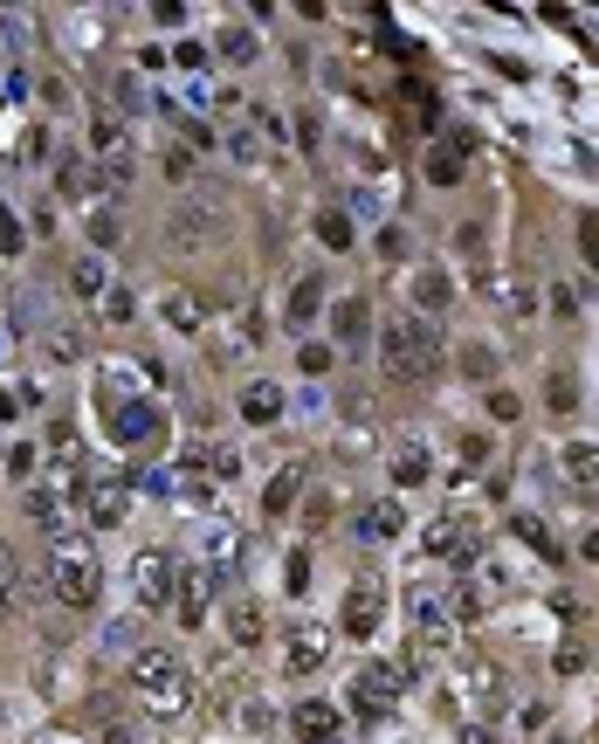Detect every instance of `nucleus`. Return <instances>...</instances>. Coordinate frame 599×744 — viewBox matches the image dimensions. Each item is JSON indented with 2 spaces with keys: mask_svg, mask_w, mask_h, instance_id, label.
Returning <instances> with one entry per match:
<instances>
[{
  "mask_svg": "<svg viewBox=\"0 0 599 744\" xmlns=\"http://www.w3.org/2000/svg\"><path fill=\"white\" fill-rule=\"evenodd\" d=\"M434 324L420 317V310H393L386 324H379V366H386V379H400V386H414V379H427L434 372Z\"/></svg>",
  "mask_w": 599,
  "mask_h": 744,
  "instance_id": "f257e3e1",
  "label": "nucleus"
},
{
  "mask_svg": "<svg viewBox=\"0 0 599 744\" xmlns=\"http://www.w3.org/2000/svg\"><path fill=\"white\" fill-rule=\"evenodd\" d=\"M131 696H138L152 717H180L186 703H193L186 662L173 648H138V655H131Z\"/></svg>",
  "mask_w": 599,
  "mask_h": 744,
  "instance_id": "f03ea898",
  "label": "nucleus"
},
{
  "mask_svg": "<svg viewBox=\"0 0 599 744\" xmlns=\"http://www.w3.org/2000/svg\"><path fill=\"white\" fill-rule=\"evenodd\" d=\"M97 558H90V538H76V531H56L49 538V593H56L62 607H90L97 600Z\"/></svg>",
  "mask_w": 599,
  "mask_h": 744,
  "instance_id": "7ed1b4c3",
  "label": "nucleus"
},
{
  "mask_svg": "<svg viewBox=\"0 0 599 744\" xmlns=\"http://www.w3.org/2000/svg\"><path fill=\"white\" fill-rule=\"evenodd\" d=\"M90 152L104 159L111 180H131V166H138V159H131V131H124V118H118V111H104V104H97V118H90Z\"/></svg>",
  "mask_w": 599,
  "mask_h": 744,
  "instance_id": "20e7f679",
  "label": "nucleus"
},
{
  "mask_svg": "<svg viewBox=\"0 0 599 744\" xmlns=\"http://www.w3.org/2000/svg\"><path fill=\"white\" fill-rule=\"evenodd\" d=\"M83 517L97 524V531H111L131 517V483L124 476H97V483H83Z\"/></svg>",
  "mask_w": 599,
  "mask_h": 744,
  "instance_id": "39448f33",
  "label": "nucleus"
},
{
  "mask_svg": "<svg viewBox=\"0 0 599 744\" xmlns=\"http://www.w3.org/2000/svg\"><path fill=\"white\" fill-rule=\"evenodd\" d=\"M393 696H400V669H393V662H372V669H359V682H352V710H359V717L393 710Z\"/></svg>",
  "mask_w": 599,
  "mask_h": 744,
  "instance_id": "423d86ee",
  "label": "nucleus"
},
{
  "mask_svg": "<svg viewBox=\"0 0 599 744\" xmlns=\"http://www.w3.org/2000/svg\"><path fill=\"white\" fill-rule=\"evenodd\" d=\"M379 614H386V593H379L372 579H352V593H345V634H352V641H372V634H379Z\"/></svg>",
  "mask_w": 599,
  "mask_h": 744,
  "instance_id": "0eeeda50",
  "label": "nucleus"
},
{
  "mask_svg": "<svg viewBox=\"0 0 599 744\" xmlns=\"http://www.w3.org/2000/svg\"><path fill=\"white\" fill-rule=\"evenodd\" d=\"M131 579H138V607H166L173 600V558L166 552H138Z\"/></svg>",
  "mask_w": 599,
  "mask_h": 744,
  "instance_id": "6e6552de",
  "label": "nucleus"
},
{
  "mask_svg": "<svg viewBox=\"0 0 599 744\" xmlns=\"http://www.w3.org/2000/svg\"><path fill=\"white\" fill-rule=\"evenodd\" d=\"M235 407H241L248 428H276V421H283V386H276V379H248Z\"/></svg>",
  "mask_w": 599,
  "mask_h": 744,
  "instance_id": "1a4fd4ad",
  "label": "nucleus"
},
{
  "mask_svg": "<svg viewBox=\"0 0 599 744\" xmlns=\"http://www.w3.org/2000/svg\"><path fill=\"white\" fill-rule=\"evenodd\" d=\"M407 297H414V310H420V317H427V310L441 317V310L455 304V283H448V269H434V262H420L414 276H407Z\"/></svg>",
  "mask_w": 599,
  "mask_h": 744,
  "instance_id": "9d476101",
  "label": "nucleus"
},
{
  "mask_svg": "<svg viewBox=\"0 0 599 744\" xmlns=\"http://www.w3.org/2000/svg\"><path fill=\"white\" fill-rule=\"evenodd\" d=\"M166 235H173V248H180V255H193V248H207V242H214V214L186 200V207H173V221H166Z\"/></svg>",
  "mask_w": 599,
  "mask_h": 744,
  "instance_id": "9b49d317",
  "label": "nucleus"
},
{
  "mask_svg": "<svg viewBox=\"0 0 599 744\" xmlns=\"http://www.w3.org/2000/svg\"><path fill=\"white\" fill-rule=\"evenodd\" d=\"M469 145H476L469 131H455L448 145H427V180H434V186H455V180H462V159H469Z\"/></svg>",
  "mask_w": 599,
  "mask_h": 744,
  "instance_id": "f8f14e48",
  "label": "nucleus"
},
{
  "mask_svg": "<svg viewBox=\"0 0 599 744\" xmlns=\"http://www.w3.org/2000/svg\"><path fill=\"white\" fill-rule=\"evenodd\" d=\"M290 724H297L303 738H338V703H324V696H303L297 710H290Z\"/></svg>",
  "mask_w": 599,
  "mask_h": 744,
  "instance_id": "ddd939ff",
  "label": "nucleus"
},
{
  "mask_svg": "<svg viewBox=\"0 0 599 744\" xmlns=\"http://www.w3.org/2000/svg\"><path fill=\"white\" fill-rule=\"evenodd\" d=\"M414 627H420V641H455V620H448V607L434 600V586L414 593Z\"/></svg>",
  "mask_w": 599,
  "mask_h": 744,
  "instance_id": "4468645a",
  "label": "nucleus"
},
{
  "mask_svg": "<svg viewBox=\"0 0 599 744\" xmlns=\"http://www.w3.org/2000/svg\"><path fill=\"white\" fill-rule=\"evenodd\" d=\"M159 317H166L173 331H207V304H200L193 290H166V297H159Z\"/></svg>",
  "mask_w": 599,
  "mask_h": 744,
  "instance_id": "2eb2a0df",
  "label": "nucleus"
},
{
  "mask_svg": "<svg viewBox=\"0 0 599 744\" xmlns=\"http://www.w3.org/2000/svg\"><path fill=\"white\" fill-rule=\"evenodd\" d=\"M297 496H303V462H283V476L262 490V517H290Z\"/></svg>",
  "mask_w": 599,
  "mask_h": 744,
  "instance_id": "dca6fc26",
  "label": "nucleus"
},
{
  "mask_svg": "<svg viewBox=\"0 0 599 744\" xmlns=\"http://www.w3.org/2000/svg\"><path fill=\"white\" fill-rule=\"evenodd\" d=\"M324 655H331V641H324V634H297V641H290V655H283V669H290V676H317V669H324Z\"/></svg>",
  "mask_w": 599,
  "mask_h": 744,
  "instance_id": "f3484780",
  "label": "nucleus"
},
{
  "mask_svg": "<svg viewBox=\"0 0 599 744\" xmlns=\"http://www.w3.org/2000/svg\"><path fill=\"white\" fill-rule=\"evenodd\" d=\"M331 324H338L345 345H365V331H372V304H365V297H338V317H331Z\"/></svg>",
  "mask_w": 599,
  "mask_h": 744,
  "instance_id": "a211bd4d",
  "label": "nucleus"
},
{
  "mask_svg": "<svg viewBox=\"0 0 599 744\" xmlns=\"http://www.w3.org/2000/svg\"><path fill=\"white\" fill-rule=\"evenodd\" d=\"M42 345H49V359H56V366H76V359H83V331H76V324H42Z\"/></svg>",
  "mask_w": 599,
  "mask_h": 744,
  "instance_id": "6ab92c4d",
  "label": "nucleus"
},
{
  "mask_svg": "<svg viewBox=\"0 0 599 744\" xmlns=\"http://www.w3.org/2000/svg\"><path fill=\"white\" fill-rule=\"evenodd\" d=\"M207 579H214V572H180V620L186 627L207 620Z\"/></svg>",
  "mask_w": 599,
  "mask_h": 744,
  "instance_id": "aec40b11",
  "label": "nucleus"
},
{
  "mask_svg": "<svg viewBox=\"0 0 599 744\" xmlns=\"http://www.w3.org/2000/svg\"><path fill=\"white\" fill-rule=\"evenodd\" d=\"M317 242L331 248V255H345L352 248V214L345 207H317Z\"/></svg>",
  "mask_w": 599,
  "mask_h": 744,
  "instance_id": "412c9836",
  "label": "nucleus"
},
{
  "mask_svg": "<svg viewBox=\"0 0 599 744\" xmlns=\"http://www.w3.org/2000/svg\"><path fill=\"white\" fill-rule=\"evenodd\" d=\"M565 476H572L579 490H593L599 483V441H572V448H565Z\"/></svg>",
  "mask_w": 599,
  "mask_h": 744,
  "instance_id": "4be33fe9",
  "label": "nucleus"
},
{
  "mask_svg": "<svg viewBox=\"0 0 599 744\" xmlns=\"http://www.w3.org/2000/svg\"><path fill=\"white\" fill-rule=\"evenodd\" d=\"M69 283H76V297H90V304H97V297L111 290V269H104V255H83V262L69 269Z\"/></svg>",
  "mask_w": 599,
  "mask_h": 744,
  "instance_id": "5701e85b",
  "label": "nucleus"
},
{
  "mask_svg": "<svg viewBox=\"0 0 599 744\" xmlns=\"http://www.w3.org/2000/svg\"><path fill=\"white\" fill-rule=\"evenodd\" d=\"M393 483H400V490L427 483V448H420V441H400V455H393Z\"/></svg>",
  "mask_w": 599,
  "mask_h": 744,
  "instance_id": "b1692460",
  "label": "nucleus"
},
{
  "mask_svg": "<svg viewBox=\"0 0 599 744\" xmlns=\"http://www.w3.org/2000/svg\"><path fill=\"white\" fill-rule=\"evenodd\" d=\"M359 531L365 538H400V503H372L359 517Z\"/></svg>",
  "mask_w": 599,
  "mask_h": 744,
  "instance_id": "393cba45",
  "label": "nucleus"
},
{
  "mask_svg": "<svg viewBox=\"0 0 599 744\" xmlns=\"http://www.w3.org/2000/svg\"><path fill=\"white\" fill-rule=\"evenodd\" d=\"M317 297H324V283H317V276H303L297 283V297H290V310H283V317H290V324H310V317H317Z\"/></svg>",
  "mask_w": 599,
  "mask_h": 744,
  "instance_id": "a878e982",
  "label": "nucleus"
},
{
  "mask_svg": "<svg viewBox=\"0 0 599 744\" xmlns=\"http://www.w3.org/2000/svg\"><path fill=\"white\" fill-rule=\"evenodd\" d=\"M228 634H235L241 648H255V641H262V614H255V600H235V614H228Z\"/></svg>",
  "mask_w": 599,
  "mask_h": 744,
  "instance_id": "bb28decb",
  "label": "nucleus"
},
{
  "mask_svg": "<svg viewBox=\"0 0 599 744\" xmlns=\"http://www.w3.org/2000/svg\"><path fill=\"white\" fill-rule=\"evenodd\" d=\"M49 455H56V469H76L83 448H76V428H69V421H49Z\"/></svg>",
  "mask_w": 599,
  "mask_h": 744,
  "instance_id": "cd10ccee",
  "label": "nucleus"
},
{
  "mask_svg": "<svg viewBox=\"0 0 599 744\" xmlns=\"http://www.w3.org/2000/svg\"><path fill=\"white\" fill-rule=\"evenodd\" d=\"M228 152H235L241 166H262V159H269V138H255V131H228Z\"/></svg>",
  "mask_w": 599,
  "mask_h": 744,
  "instance_id": "c85d7f7f",
  "label": "nucleus"
},
{
  "mask_svg": "<svg viewBox=\"0 0 599 744\" xmlns=\"http://www.w3.org/2000/svg\"><path fill=\"white\" fill-rule=\"evenodd\" d=\"M62 193H69V200H90V193H97V173H90L83 159H69V166H62Z\"/></svg>",
  "mask_w": 599,
  "mask_h": 744,
  "instance_id": "c756f323",
  "label": "nucleus"
},
{
  "mask_svg": "<svg viewBox=\"0 0 599 744\" xmlns=\"http://www.w3.org/2000/svg\"><path fill=\"white\" fill-rule=\"evenodd\" d=\"M462 372L469 379H496V352L489 345H462Z\"/></svg>",
  "mask_w": 599,
  "mask_h": 744,
  "instance_id": "7c9ffc66",
  "label": "nucleus"
},
{
  "mask_svg": "<svg viewBox=\"0 0 599 744\" xmlns=\"http://www.w3.org/2000/svg\"><path fill=\"white\" fill-rule=\"evenodd\" d=\"M21 221H14V207H7V200H0V255H21Z\"/></svg>",
  "mask_w": 599,
  "mask_h": 744,
  "instance_id": "2f4dec72",
  "label": "nucleus"
},
{
  "mask_svg": "<svg viewBox=\"0 0 599 744\" xmlns=\"http://www.w3.org/2000/svg\"><path fill=\"white\" fill-rule=\"evenodd\" d=\"M572 400H579L572 372H551V414H572Z\"/></svg>",
  "mask_w": 599,
  "mask_h": 744,
  "instance_id": "473e14b6",
  "label": "nucleus"
},
{
  "mask_svg": "<svg viewBox=\"0 0 599 744\" xmlns=\"http://www.w3.org/2000/svg\"><path fill=\"white\" fill-rule=\"evenodd\" d=\"M331 359H338V352H331V345H317V338H310V345L297 352V366H303V372H331Z\"/></svg>",
  "mask_w": 599,
  "mask_h": 744,
  "instance_id": "72a5a7b5",
  "label": "nucleus"
},
{
  "mask_svg": "<svg viewBox=\"0 0 599 744\" xmlns=\"http://www.w3.org/2000/svg\"><path fill=\"white\" fill-rule=\"evenodd\" d=\"M97 310H104V317H111V324H124V317H131V297H124L118 283H111V290H104V297H97Z\"/></svg>",
  "mask_w": 599,
  "mask_h": 744,
  "instance_id": "f704fd0d",
  "label": "nucleus"
},
{
  "mask_svg": "<svg viewBox=\"0 0 599 744\" xmlns=\"http://www.w3.org/2000/svg\"><path fill=\"white\" fill-rule=\"evenodd\" d=\"M489 414H496V421H517V414H524V400H517V393H503V386H496V393H489Z\"/></svg>",
  "mask_w": 599,
  "mask_h": 744,
  "instance_id": "c9c22d12",
  "label": "nucleus"
},
{
  "mask_svg": "<svg viewBox=\"0 0 599 744\" xmlns=\"http://www.w3.org/2000/svg\"><path fill=\"white\" fill-rule=\"evenodd\" d=\"M579 248H586V262L599 269V214H586V221H579Z\"/></svg>",
  "mask_w": 599,
  "mask_h": 744,
  "instance_id": "e433bc0d",
  "label": "nucleus"
},
{
  "mask_svg": "<svg viewBox=\"0 0 599 744\" xmlns=\"http://www.w3.org/2000/svg\"><path fill=\"white\" fill-rule=\"evenodd\" d=\"M379 255L400 262V255H407V228H379Z\"/></svg>",
  "mask_w": 599,
  "mask_h": 744,
  "instance_id": "4c0bfd02",
  "label": "nucleus"
},
{
  "mask_svg": "<svg viewBox=\"0 0 599 744\" xmlns=\"http://www.w3.org/2000/svg\"><path fill=\"white\" fill-rule=\"evenodd\" d=\"M90 235H97V242L111 248V242H118V221H111V214H104V207H97V214H90Z\"/></svg>",
  "mask_w": 599,
  "mask_h": 744,
  "instance_id": "58836bf2",
  "label": "nucleus"
},
{
  "mask_svg": "<svg viewBox=\"0 0 599 744\" xmlns=\"http://www.w3.org/2000/svg\"><path fill=\"white\" fill-rule=\"evenodd\" d=\"M221 49H228V56H235V62H248V56H255V42H248L241 28H235V35H221Z\"/></svg>",
  "mask_w": 599,
  "mask_h": 744,
  "instance_id": "ea45409f",
  "label": "nucleus"
},
{
  "mask_svg": "<svg viewBox=\"0 0 599 744\" xmlns=\"http://www.w3.org/2000/svg\"><path fill=\"white\" fill-rule=\"evenodd\" d=\"M14 324H21V317H0V366L14 359Z\"/></svg>",
  "mask_w": 599,
  "mask_h": 744,
  "instance_id": "a19ab883",
  "label": "nucleus"
},
{
  "mask_svg": "<svg viewBox=\"0 0 599 744\" xmlns=\"http://www.w3.org/2000/svg\"><path fill=\"white\" fill-rule=\"evenodd\" d=\"M14 414H21V400H14V393H0V421H14Z\"/></svg>",
  "mask_w": 599,
  "mask_h": 744,
  "instance_id": "79ce46f5",
  "label": "nucleus"
},
{
  "mask_svg": "<svg viewBox=\"0 0 599 744\" xmlns=\"http://www.w3.org/2000/svg\"><path fill=\"white\" fill-rule=\"evenodd\" d=\"M7 579H14V552L0 545V586H7Z\"/></svg>",
  "mask_w": 599,
  "mask_h": 744,
  "instance_id": "37998d69",
  "label": "nucleus"
},
{
  "mask_svg": "<svg viewBox=\"0 0 599 744\" xmlns=\"http://www.w3.org/2000/svg\"><path fill=\"white\" fill-rule=\"evenodd\" d=\"M586 558H593V565H599V531H593V538H586Z\"/></svg>",
  "mask_w": 599,
  "mask_h": 744,
  "instance_id": "c03bdc74",
  "label": "nucleus"
},
{
  "mask_svg": "<svg viewBox=\"0 0 599 744\" xmlns=\"http://www.w3.org/2000/svg\"><path fill=\"white\" fill-rule=\"evenodd\" d=\"M104 744H138V738H124V731H111V738H104Z\"/></svg>",
  "mask_w": 599,
  "mask_h": 744,
  "instance_id": "a18cd8bd",
  "label": "nucleus"
},
{
  "mask_svg": "<svg viewBox=\"0 0 599 744\" xmlns=\"http://www.w3.org/2000/svg\"><path fill=\"white\" fill-rule=\"evenodd\" d=\"M317 744H352V738H317Z\"/></svg>",
  "mask_w": 599,
  "mask_h": 744,
  "instance_id": "49530a36",
  "label": "nucleus"
}]
</instances>
